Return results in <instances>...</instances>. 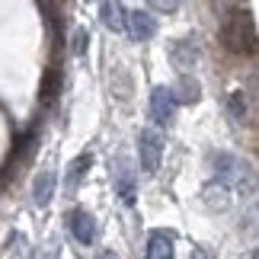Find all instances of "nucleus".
<instances>
[{
    "instance_id": "1",
    "label": "nucleus",
    "mask_w": 259,
    "mask_h": 259,
    "mask_svg": "<svg viewBox=\"0 0 259 259\" xmlns=\"http://www.w3.org/2000/svg\"><path fill=\"white\" fill-rule=\"evenodd\" d=\"M221 42L234 55H253L256 52V19L250 10L237 7L221 23Z\"/></svg>"
},
{
    "instance_id": "2",
    "label": "nucleus",
    "mask_w": 259,
    "mask_h": 259,
    "mask_svg": "<svg viewBox=\"0 0 259 259\" xmlns=\"http://www.w3.org/2000/svg\"><path fill=\"white\" fill-rule=\"evenodd\" d=\"M214 176L224 189H240V192H253L256 179H253V166L243 163L234 154H218L214 157Z\"/></svg>"
},
{
    "instance_id": "3",
    "label": "nucleus",
    "mask_w": 259,
    "mask_h": 259,
    "mask_svg": "<svg viewBox=\"0 0 259 259\" xmlns=\"http://www.w3.org/2000/svg\"><path fill=\"white\" fill-rule=\"evenodd\" d=\"M138 157H141V170L144 173H157L160 170V157H163V138L157 128H144L138 135Z\"/></svg>"
},
{
    "instance_id": "4",
    "label": "nucleus",
    "mask_w": 259,
    "mask_h": 259,
    "mask_svg": "<svg viewBox=\"0 0 259 259\" xmlns=\"http://www.w3.org/2000/svg\"><path fill=\"white\" fill-rule=\"evenodd\" d=\"M112 183H115V192L122 195V202L132 205L135 202V166L128 157H115L112 160Z\"/></svg>"
},
{
    "instance_id": "5",
    "label": "nucleus",
    "mask_w": 259,
    "mask_h": 259,
    "mask_svg": "<svg viewBox=\"0 0 259 259\" xmlns=\"http://www.w3.org/2000/svg\"><path fill=\"white\" fill-rule=\"evenodd\" d=\"M176 115V99L170 93V87H157L151 93V118L157 125H170Z\"/></svg>"
},
{
    "instance_id": "6",
    "label": "nucleus",
    "mask_w": 259,
    "mask_h": 259,
    "mask_svg": "<svg viewBox=\"0 0 259 259\" xmlns=\"http://www.w3.org/2000/svg\"><path fill=\"white\" fill-rule=\"evenodd\" d=\"M125 29L135 42H147V38H154V32H157V19L151 13H144V10H135V13H128Z\"/></svg>"
},
{
    "instance_id": "7",
    "label": "nucleus",
    "mask_w": 259,
    "mask_h": 259,
    "mask_svg": "<svg viewBox=\"0 0 259 259\" xmlns=\"http://www.w3.org/2000/svg\"><path fill=\"white\" fill-rule=\"evenodd\" d=\"M71 234L77 237V243L90 246L96 240V218L90 211H83V208H77V211L71 214Z\"/></svg>"
},
{
    "instance_id": "8",
    "label": "nucleus",
    "mask_w": 259,
    "mask_h": 259,
    "mask_svg": "<svg viewBox=\"0 0 259 259\" xmlns=\"http://www.w3.org/2000/svg\"><path fill=\"white\" fill-rule=\"evenodd\" d=\"M90 166H93V157L90 154H80V157H74V160L67 163V176H64V192L67 195H74L77 189H80L83 176L90 173Z\"/></svg>"
},
{
    "instance_id": "9",
    "label": "nucleus",
    "mask_w": 259,
    "mask_h": 259,
    "mask_svg": "<svg viewBox=\"0 0 259 259\" xmlns=\"http://www.w3.org/2000/svg\"><path fill=\"white\" fill-rule=\"evenodd\" d=\"M99 16H103V23L112 29V32H125L128 10H125L122 0H103V7H99Z\"/></svg>"
},
{
    "instance_id": "10",
    "label": "nucleus",
    "mask_w": 259,
    "mask_h": 259,
    "mask_svg": "<svg viewBox=\"0 0 259 259\" xmlns=\"http://www.w3.org/2000/svg\"><path fill=\"white\" fill-rule=\"evenodd\" d=\"M170 93H173V99L176 103H183V106H192V103H198L202 99V83L195 80V77H179L176 80V87H170Z\"/></svg>"
},
{
    "instance_id": "11",
    "label": "nucleus",
    "mask_w": 259,
    "mask_h": 259,
    "mask_svg": "<svg viewBox=\"0 0 259 259\" xmlns=\"http://www.w3.org/2000/svg\"><path fill=\"white\" fill-rule=\"evenodd\" d=\"M170 55H173V64L179 67V71H186V67H192L198 61V48H195L192 38H179V42H173Z\"/></svg>"
},
{
    "instance_id": "12",
    "label": "nucleus",
    "mask_w": 259,
    "mask_h": 259,
    "mask_svg": "<svg viewBox=\"0 0 259 259\" xmlns=\"http://www.w3.org/2000/svg\"><path fill=\"white\" fill-rule=\"evenodd\" d=\"M147 259H173V237L154 231L147 237Z\"/></svg>"
},
{
    "instance_id": "13",
    "label": "nucleus",
    "mask_w": 259,
    "mask_h": 259,
    "mask_svg": "<svg viewBox=\"0 0 259 259\" xmlns=\"http://www.w3.org/2000/svg\"><path fill=\"white\" fill-rule=\"evenodd\" d=\"M52 195H55V173L52 170H42L35 176V183H32V202L35 205H48L52 202Z\"/></svg>"
},
{
    "instance_id": "14",
    "label": "nucleus",
    "mask_w": 259,
    "mask_h": 259,
    "mask_svg": "<svg viewBox=\"0 0 259 259\" xmlns=\"http://www.w3.org/2000/svg\"><path fill=\"white\" fill-rule=\"evenodd\" d=\"M231 112H234V118H237V122H243V118H246V103H243V90H237V93L231 96Z\"/></svg>"
},
{
    "instance_id": "15",
    "label": "nucleus",
    "mask_w": 259,
    "mask_h": 259,
    "mask_svg": "<svg viewBox=\"0 0 259 259\" xmlns=\"http://www.w3.org/2000/svg\"><path fill=\"white\" fill-rule=\"evenodd\" d=\"M147 4H151L154 10H160V13H176L183 0H147Z\"/></svg>"
},
{
    "instance_id": "16",
    "label": "nucleus",
    "mask_w": 259,
    "mask_h": 259,
    "mask_svg": "<svg viewBox=\"0 0 259 259\" xmlns=\"http://www.w3.org/2000/svg\"><path fill=\"white\" fill-rule=\"evenodd\" d=\"M87 29H77V32H74V55H83L87 52Z\"/></svg>"
},
{
    "instance_id": "17",
    "label": "nucleus",
    "mask_w": 259,
    "mask_h": 259,
    "mask_svg": "<svg viewBox=\"0 0 259 259\" xmlns=\"http://www.w3.org/2000/svg\"><path fill=\"white\" fill-rule=\"evenodd\" d=\"M189 259H214V250H211V246H192Z\"/></svg>"
},
{
    "instance_id": "18",
    "label": "nucleus",
    "mask_w": 259,
    "mask_h": 259,
    "mask_svg": "<svg viewBox=\"0 0 259 259\" xmlns=\"http://www.w3.org/2000/svg\"><path fill=\"white\" fill-rule=\"evenodd\" d=\"M96 259H118V256H115L112 250H99V253H96Z\"/></svg>"
}]
</instances>
